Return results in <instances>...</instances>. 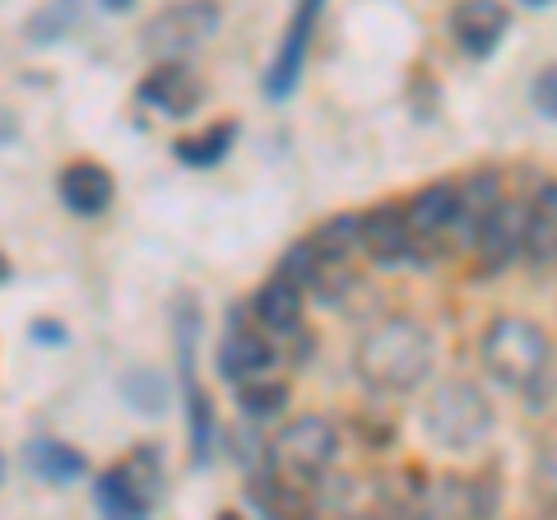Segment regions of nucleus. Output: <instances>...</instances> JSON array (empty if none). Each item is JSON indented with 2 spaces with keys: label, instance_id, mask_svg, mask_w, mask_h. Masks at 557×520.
<instances>
[{
  "label": "nucleus",
  "instance_id": "11",
  "mask_svg": "<svg viewBox=\"0 0 557 520\" xmlns=\"http://www.w3.org/2000/svg\"><path fill=\"white\" fill-rule=\"evenodd\" d=\"M507 24H511V14H507L502 0H460V5L450 10V33H456V47L465 51V57H474V61H487L502 47V38H507Z\"/></svg>",
  "mask_w": 557,
  "mask_h": 520
},
{
  "label": "nucleus",
  "instance_id": "15",
  "mask_svg": "<svg viewBox=\"0 0 557 520\" xmlns=\"http://www.w3.org/2000/svg\"><path fill=\"white\" fill-rule=\"evenodd\" d=\"M302 307H307V293L293 280H284V274H274V280L256 293V317L274 339L302 335Z\"/></svg>",
  "mask_w": 557,
  "mask_h": 520
},
{
  "label": "nucleus",
  "instance_id": "10",
  "mask_svg": "<svg viewBox=\"0 0 557 520\" xmlns=\"http://www.w3.org/2000/svg\"><path fill=\"white\" fill-rule=\"evenodd\" d=\"M474 256L483 260V270H502V265H511L516 256H525V200L502 196L493 210H487L479 242H474Z\"/></svg>",
  "mask_w": 557,
  "mask_h": 520
},
{
  "label": "nucleus",
  "instance_id": "9",
  "mask_svg": "<svg viewBox=\"0 0 557 520\" xmlns=\"http://www.w3.org/2000/svg\"><path fill=\"white\" fill-rule=\"evenodd\" d=\"M409 233H413V260H423V251L442 247L460 219V182H432L405 205Z\"/></svg>",
  "mask_w": 557,
  "mask_h": 520
},
{
  "label": "nucleus",
  "instance_id": "2",
  "mask_svg": "<svg viewBox=\"0 0 557 520\" xmlns=\"http://www.w3.org/2000/svg\"><path fill=\"white\" fill-rule=\"evenodd\" d=\"M432 331L413 317H386L376 321L354 349V372L368 391L376 395H405L428 381L432 368Z\"/></svg>",
  "mask_w": 557,
  "mask_h": 520
},
{
  "label": "nucleus",
  "instance_id": "26",
  "mask_svg": "<svg viewBox=\"0 0 557 520\" xmlns=\"http://www.w3.org/2000/svg\"><path fill=\"white\" fill-rule=\"evenodd\" d=\"M33 339H42V344H61V339H65L61 321H33Z\"/></svg>",
  "mask_w": 557,
  "mask_h": 520
},
{
  "label": "nucleus",
  "instance_id": "19",
  "mask_svg": "<svg viewBox=\"0 0 557 520\" xmlns=\"http://www.w3.org/2000/svg\"><path fill=\"white\" fill-rule=\"evenodd\" d=\"M84 5H89V0H47V5H38L28 14L24 42L28 47H51V42L70 38V33L79 28V20H84Z\"/></svg>",
  "mask_w": 557,
  "mask_h": 520
},
{
  "label": "nucleus",
  "instance_id": "14",
  "mask_svg": "<svg viewBox=\"0 0 557 520\" xmlns=\"http://www.w3.org/2000/svg\"><path fill=\"white\" fill-rule=\"evenodd\" d=\"M57 190H61V205H65L70 214L98 219V214L112 205L116 182H112V172L102 168V163H94V159H75V163H65V168H61Z\"/></svg>",
  "mask_w": 557,
  "mask_h": 520
},
{
  "label": "nucleus",
  "instance_id": "16",
  "mask_svg": "<svg viewBox=\"0 0 557 520\" xmlns=\"http://www.w3.org/2000/svg\"><path fill=\"white\" fill-rule=\"evenodd\" d=\"M274 368V344L265 335L247 331V325H233L219 344V372L233 381H251V376H265Z\"/></svg>",
  "mask_w": 557,
  "mask_h": 520
},
{
  "label": "nucleus",
  "instance_id": "30",
  "mask_svg": "<svg viewBox=\"0 0 557 520\" xmlns=\"http://www.w3.org/2000/svg\"><path fill=\"white\" fill-rule=\"evenodd\" d=\"M0 479H5V456H0Z\"/></svg>",
  "mask_w": 557,
  "mask_h": 520
},
{
  "label": "nucleus",
  "instance_id": "5",
  "mask_svg": "<svg viewBox=\"0 0 557 520\" xmlns=\"http://www.w3.org/2000/svg\"><path fill=\"white\" fill-rule=\"evenodd\" d=\"M168 493V474H163V456L153 446L131 450L121 465H112L108 474H98L94 483V502L108 516H149Z\"/></svg>",
  "mask_w": 557,
  "mask_h": 520
},
{
  "label": "nucleus",
  "instance_id": "21",
  "mask_svg": "<svg viewBox=\"0 0 557 520\" xmlns=\"http://www.w3.org/2000/svg\"><path fill=\"white\" fill-rule=\"evenodd\" d=\"M237 140V121H219L205 135H190V140H177V159L186 168H214L219 159H228V149Z\"/></svg>",
  "mask_w": 557,
  "mask_h": 520
},
{
  "label": "nucleus",
  "instance_id": "23",
  "mask_svg": "<svg viewBox=\"0 0 557 520\" xmlns=\"http://www.w3.org/2000/svg\"><path fill=\"white\" fill-rule=\"evenodd\" d=\"M121 395H126V405H135L145 419H153V413H163V405H168V381L153 368H131L121 376Z\"/></svg>",
  "mask_w": 557,
  "mask_h": 520
},
{
  "label": "nucleus",
  "instance_id": "17",
  "mask_svg": "<svg viewBox=\"0 0 557 520\" xmlns=\"http://www.w3.org/2000/svg\"><path fill=\"white\" fill-rule=\"evenodd\" d=\"M525 256L534 265L557 256V182H544L525 200Z\"/></svg>",
  "mask_w": 557,
  "mask_h": 520
},
{
  "label": "nucleus",
  "instance_id": "18",
  "mask_svg": "<svg viewBox=\"0 0 557 520\" xmlns=\"http://www.w3.org/2000/svg\"><path fill=\"white\" fill-rule=\"evenodd\" d=\"M24 460H28V470L38 474L42 483H57V488H65V483H75L84 479V456L75 446H65V442H51V437H38V442H28L24 450Z\"/></svg>",
  "mask_w": 557,
  "mask_h": 520
},
{
  "label": "nucleus",
  "instance_id": "25",
  "mask_svg": "<svg viewBox=\"0 0 557 520\" xmlns=\"http://www.w3.org/2000/svg\"><path fill=\"white\" fill-rule=\"evenodd\" d=\"M530 102H534V112L544 121H557V61L544 65V71L530 79Z\"/></svg>",
  "mask_w": 557,
  "mask_h": 520
},
{
  "label": "nucleus",
  "instance_id": "29",
  "mask_svg": "<svg viewBox=\"0 0 557 520\" xmlns=\"http://www.w3.org/2000/svg\"><path fill=\"white\" fill-rule=\"evenodd\" d=\"M525 5H553V0H525Z\"/></svg>",
  "mask_w": 557,
  "mask_h": 520
},
{
  "label": "nucleus",
  "instance_id": "4",
  "mask_svg": "<svg viewBox=\"0 0 557 520\" xmlns=\"http://www.w3.org/2000/svg\"><path fill=\"white\" fill-rule=\"evenodd\" d=\"M172 339H177V372L186 395V428H190V460H209V442H214V405L196 381V339H200V307L190 293L172 302Z\"/></svg>",
  "mask_w": 557,
  "mask_h": 520
},
{
  "label": "nucleus",
  "instance_id": "6",
  "mask_svg": "<svg viewBox=\"0 0 557 520\" xmlns=\"http://www.w3.org/2000/svg\"><path fill=\"white\" fill-rule=\"evenodd\" d=\"M219 24H223V10L214 5V0H177V5L159 10L145 24L139 47L159 61H182V57H190L196 47H205L209 38H214Z\"/></svg>",
  "mask_w": 557,
  "mask_h": 520
},
{
  "label": "nucleus",
  "instance_id": "3",
  "mask_svg": "<svg viewBox=\"0 0 557 520\" xmlns=\"http://www.w3.org/2000/svg\"><path fill=\"white\" fill-rule=\"evenodd\" d=\"M423 432L442 450H474L493 432V405L474 381H442L423 405Z\"/></svg>",
  "mask_w": 557,
  "mask_h": 520
},
{
  "label": "nucleus",
  "instance_id": "8",
  "mask_svg": "<svg viewBox=\"0 0 557 520\" xmlns=\"http://www.w3.org/2000/svg\"><path fill=\"white\" fill-rule=\"evenodd\" d=\"M321 5L325 0H298L293 20L278 38V51L270 61V75H265V98H288L293 89L302 84V71H307V51H311V38H317V20H321Z\"/></svg>",
  "mask_w": 557,
  "mask_h": 520
},
{
  "label": "nucleus",
  "instance_id": "20",
  "mask_svg": "<svg viewBox=\"0 0 557 520\" xmlns=\"http://www.w3.org/2000/svg\"><path fill=\"white\" fill-rule=\"evenodd\" d=\"M493 502L487 493H479L474 479H456V474H442L437 483H428V497H423V511L432 516H483Z\"/></svg>",
  "mask_w": 557,
  "mask_h": 520
},
{
  "label": "nucleus",
  "instance_id": "13",
  "mask_svg": "<svg viewBox=\"0 0 557 520\" xmlns=\"http://www.w3.org/2000/svg\"><path fill=\"white\" fill-rule=\"evenodd\" d=\"M362 256L372 265H405L413 256V233L405 219V205H376L362 214Z\"/></svg>",
  "mask_w": 557,
  "mask_h": 520
},
{
  "label": "nucleus",
  "instance_id": "28",
  "mask_svg": "<svg viewBox=\"0 0 557 520\" xmlns=\"http://www.w3.org/2000/svg\"><path fill=\"white\" fill-rule=\"evenodd\" d=\"M5 280H10V260L0 256V284H5Z\"/></svg>",
  "mask_w": 557,
  "mask_h": 520
},
{
  "label": "nucleus",
  "instance_id": "12",
  "mask_svg": "<svg viewBox=\"0 0 557 520\" xmlns=\"http://www.w3.org/2000/svg\"><path fill=\"white\" fill-rule=\"evenodd\" d=\"M200 98H205V84L186 61H163L159 71H149L145 84H139V102L163 116H190L200 108Z\"/></svg>",
  "mask_w": 557,
  "mask_h": 520
},
{
  "label": "nucleus",
  "instance_id": "24",
  "mask_svg": "<svg viewBox=\"0 0 557 520\" xmlns=\"http://www.w3.org/2000/svg\"><path fill=\"white\" fill-rule=\"evenodd\" d=\"M534 497L548 511H557V437L534 456Z\"/></svg>",
  "mask_w": 557,
  "mask_h": 520
},
{
  "label": "nucleus",
  "instance_id": "1",
  "mask_svg": "<svg viewBox=\"0 0 557 520\" xmlns=\"http://www.w3.org/2000/svg\"><path fill=\"white\" fill-rule=\"evenodd\" d=\"M483 368L502 391L530 400V409H544L553 400V381H557V354L553 339L544 335V325H534L525 317H497L483 335Z\"/></svg>",
  "mask_w": 557,
  "mask_h": 520
},
{
  "label": "nucleus",
  "instance_id": "27",
  "mask_svg": "<svg viewBox=\"0 0 557 520\" xmlns=\"http://www.w3.org/2000/svg\"><path fill=\"white\" fill-rule=\"evenodd\" d=\"M102 5H108L112 14H121V10H131V5H135V0H102Z\"/></svg>",
  "mask_w": 557,
  "mask_h": 520
},
{
  "label": "nucleus",
  "instance_id": "7",
  "mask_svg": "<svg viewBox=\"0 0 557 520\" xmlns=\"http://www.w3.org/2000/svg\"><path fill=\"white\" fill-rule=\"evenodd\" d=\"M274 446V465L288 474H298L307 483H321L325 470L335 465L339 456V432L330 419H321V413H302V419H293L278 428V437L270 442Z\"/></svg>",
  "mask_w": 557,
  "mask_h": 520
},
{
  "label": "nucleus",
  "instance_id": "22",
  "mask_svg": "<svg viewBox=\"0 0 557 520\" xmlns=\"http://www.w3.org/2000/svg\"><path fill=\"white\" fill-rule=\"evenodd\" d=\"M288 405V386L284 381H265V376H251V381H237V409L247 419H278Z\"/></svg>",
  "mask_w": 557,
  "mask_h": 520
}]
</instances>
